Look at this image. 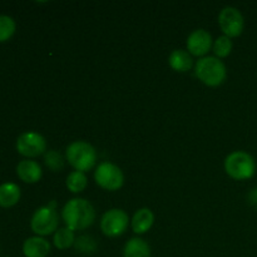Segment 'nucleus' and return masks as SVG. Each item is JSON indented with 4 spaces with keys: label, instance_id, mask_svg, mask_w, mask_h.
Returning <instances> with one entry per match:
<instances>
[{
    "label": "nucleus",
    "instance_id": "1",
    "mask_svg": "<svg viewBox=\"0 0 257 257\" xmlns=\"http://www.w3.org/2000/svg\"><path fill=\"white\" fill-rule=\"evenodd\" d=\"M62 218L65 227L73 231H82L94 223L95 210L85 198H73L63 207Z\"/></svg>",
    "mask_w": 257,
    "mask_h": 257
},
{
    "label": "nucleus",
    "instance_id": "2",
    "mask_svg": "<svg viewBox=\"0 0 257 257\" xmlns=\"http://www.w3.org/2000/svg\"><path fill=\"white\" fill-rule=\"evenodd\" d=\"M65 157L69 165L79 172H87L92 170L97 162V151L84 141H74L65 151Z\"/></svg>",
    "mask_w": 257,
    "mask_h": 257
},
{
    "label": "nucleus",
    "instance_id": "3",
    "mask_svg": "<svg viewBox=\"0 0 257 257\" xmlns=\"http://www.w3.org/2000/svg\"><path fill=\"white\" fill-rule=\"evenodd\" d=\"M195 73L198 79L208 87H218L227 77L226 65L216 57H203L197 60Z\"/></svg>",
    "mask_w": 257,
    "mask_h": 257
},
{
    "label": "nucleus",
    "instance_id": "4",
    "mask_svg": "<svg viewBox=\"0 0 257 257\" xmlns=\"http://www.w3.org/2000/svg\"><path fill=\"white\" fill-rule=\"evenodd\" d=\"M225 171L236 181L250 180L256 172L255 158L245 151H235L226 157Z\"/></svg>",
    "mask_w": 257,
    "mask_h": 257
},
{
    "label": "nucleus",
    "instance_id": "5",
    "mask_svg": "<svg viewBox=\"0 0 257 257\" xmlns=\"http://www.w3.org/2000/svg\"><path fill=\"white\" fill-rule=\"evenodd\" d=\"M57 202L52 201L47 206L39 207L33 215L30 221L32 231L38 236H48L58 230L59 226V216H58Z\"/></svg>",
    "mask_w": 257,
    "mask_h": 257
},
{
    "label": "nucleus",
    "instance_id": "6",
    "mask_svg": "<svg viewBox=\"0 0 257 257\" xmlns=\"http://www.w3.org/2000/svg\"><path fill=\"white\" fill-rule=\"evenodd\" d=\"M95 183L107 191H117L124 183V175L118 166L110 162H102L94 172Z\"/></svg>",
    "mask_w": 257,
    "mask_h": 257
},
{
    "label": "nucleus",
    "instance_id": "7",
    "mask_svg": "<svg viewBox=\"0 0 257 257\" xmlns=\"http://www.w3.org/2000/svg\"><path fill=\"white\" fill-rule=\"evenodd\" d=\"M130 225L128 215L120 208H112L104 212L100 220V230L108 237H118L127 231Z\"/></svg>",
    "mask_w": 257,
    "mask_h": 257
},
{
    "label": "nucleus",
    "instance_id": "8",
    "mask_svg": "<svg viewBox=\"0 0 257 257\" xmlns=\"http://www.w3.org/2000/svg\"><path fill=\"white\" fill-rule=\"evenodd\" d=\"M218 24L223 34L228 38L240 37L245 28V19L237 8L226 7L218 15Z\"/></svg>",
    "mask_w": 257,
    "mask_h": 257
},
{
    "label": "nucleus",
    "instance_id": "9",
    "mask_svg": "<svg viewBox=\"0 0 257 257\" xmlns=\"http://www.w3.org/2000/svg\"><path fill=\"white\" fill-rule=\"evenodd\" d=\"M47 150V141L37 132H25L17 140V151L24 157H38Z\"/></svg>",
    "mask_w": 257,
    "mask_h": 257
},
{
    "label": "nucleus",
    "instance_id": "10",
    "mask_svg": "<svg viewBox=\"0 0 257 257\" xmlns=\"http://www.w3.org/2000/svg\"><path fill=\"white\" fill-rule=\"evenodd\" d=\"M213 47L212 37L205 29L193 30L187 38V50L191 55L203 57Z\"/></svg>",
    "mask_w": 257,
    "mask_h": 257
},
{
    "label": "nucleus",
    "instance_id": "11",
    "mask_svg": "<svg viewBox=\"0 0 257 257\" xmlns=\"http://www.w3.org/2000/svg\"><path fill=\"white\" fill-rule=\"evenodd\" d=\"M50 252L49 241L40 236L27 238L23 245V253L25 257H47Z\"/></svg>",
    "mask_w": 257,
    "mask_h": 257
},
{
    "label": "nucleus",
    "instance_id": "12",
    "mask_svg": "<svg viewBox=\"0 0 257 257\" xmlns=\"http://www.w3.org/2000/svg\"><path fill=\"white\" fill-rule=\"evenodd\" d=\"M17 173L20 180L24 181L25 183H37L42 178L43 171L38 162L25 160L17 166Z\"/></svg>",
    "mask_w": 257,
    "mask_h": 257
},
{
    "label": "nucleus",
    "instance_id": "13",
    "mask_svg": "<svg viewBox=\"0 0 257 257\" xmlns=\"http://www.w3.org/2000/svg\"><path fill=\"white\" fill-rule=\"evenodd\" d=\"M155 223V215L150 208H140L132 217V230L138 235L146 233Z\"/></svg>",
    "mask_w": 257,
    "mask_h": 257
},
{
    "label": "nucleus",
    "instance_id": "14",
    "mask_svg": "<svg viewBox=\"0 0 257 257\" xmlns=\"http://www.w3.org/2000/svg\"><path fill=\"white\" fill-rule=\"evenodd\" d=\"M168 63H170V67L173 70L180 73L188 72L193 67L192 55L187 50L183 49L173 50L170 54V58H168Z\"/></svg>",
    "mask_w": 257,
    "mask_h": 257
},
{
    "label": "nucleus",
    "instance_id": "15",
    "mask_svg": "<svg viewBox=\"0 0 257 257\" xmlns=\"http://www.w3.org/2000/svg\"><path fill=\"white\" fill-rule=\"evenodd\" d=\"M20 200V188L15 183L7 182L0 186V206L2 207H12L17 205Z\"/></svg>",
    "mask_w": 257,
    "mask_h": 257
},
{
    "label": "nucleus",
    "instance_id": "16",
    "mask_svg": "<svg viewBox=\"0 0 257 257\" xmlns=\"http://www.w3.org/2000/svg\"><path fill=\"white\" fill-rule=\"evenodd\" d=\"M124 257H151V247L145 240L133 237L125 243L123 250Z\"/></svg>",
    "mask_w": 257,
    "mask_h": 257
},
{
    "label": "nucleus",
    "instance_id": "17",
    "mask_svg": "<svg viewBox=\"0 0 257 257\" xmlns=\"http://www.w3.org/2000/svg\"><path fill=\"white\" fill-rule=\"evenodd\" d=\"M53 242H54L55 247L59 250H67V248L72 247L75 242L74 231L68 227L58 228L53 237Z\"/></svg>",
    "mask_w": 257,
    "mask_h": 257
},
{
    "label": "nucleus",
    "instance_id": "18",
    "mask_svg": "<svg viewBox=\"0 0 257 257\" xmlns=\"http://www.w3.org/2000/svg\"><path fill=\"white\" fill-rule=\"evenodd\" d=\"M67 188L73 193H80L87 188L88 178L84 172H79V171H73L69 173L65 181Z\"/></svg>",
    "mask_w": 257,
    "mask_h": 257
},
{
    "label": "nucleus",
    "instance_id": "19",
    "mask_svg": "<svg viewBox=\"0 0 257 257\" xmlns=\"http://www.w3.org/2000/svg\"><path fill=\"white\" fill-rule=\"evenodd\" d=\"M74 247L77 252L83 253V255H90V253H94L97 251V242L90 236L83 235L75 238Z\"/></svg>",
    "mask_w": 257,
    "mask_h": 257
},
{
    "label": "nucleus",
    "instance_id": "20",
    "mask_svg": "<svg viewBox=\"0 0 257 257\" xmlns=\"http://www.w3.org/2000/svg\"><path fill=\"white\" fill-rule=\"evenodd\" d=\"M212 48L216 58H218V59L220 58H226L232 52V40H231V38L222 35V37H218L215 40Z\"/></svg>",
    "mask_w": 257,
    "mask_h": 257
},
{
    "label": "nucleus",
    "instance_id": "21",
    "mask_svg": "<svg viewBox=\"0 0 257 257\" xmlns=\"http://www.w3.org/2000/svg\"><path fill=\"white\" fill-rule=\"evenodd\" d=\"M15 22L8 15H0V42H7L14 35Z\"/></svg>",
    "mask_w": 257,
    "mask_h": 257
},
{
    "label": "nucleus",
    "instance_id": "22",
    "mask_svg": "<svg viewBox=\"0 0 257 257\" xmlns=\"http://www.w3.org/2000/svg\"><path fill=\"white\" fill-rule=\"evenodd\" d=\"M44 163L50 171H53V172L62 171L63 167H64V160H63L62 155L54 150L48 151V152L45 153Z\"/></svg>",
    "mask_w": 257,
    "mask_h": 257
},
{
    "label": "nucleus",
    "instance_id": "23",
    "mask_svg": "<svg viewBox=\"0 0 257 257\" xmlns=\"http://www.w3.org/2000/svg\"><path fill=\"white\" fill-rule=\"evenodd\" d=\"M247 200H248V203H250L251 206L257 207V187L252 188V190L250 191V193H248V196H247Z\"/></svg>",
    "mask_w": 257,
    "mask_h": 257
}]
</instances>
